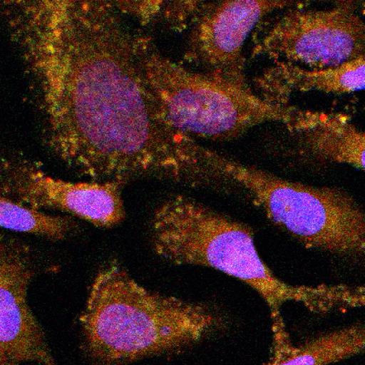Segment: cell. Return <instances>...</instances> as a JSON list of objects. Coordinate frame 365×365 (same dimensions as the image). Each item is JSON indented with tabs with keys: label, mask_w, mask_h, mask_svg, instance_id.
<instances>
[{
	"label": "cell",
	"mask_w": 365,
	"mask_h": 365,
	"mask_svg": "<svg viewBox=\"0 0 365 365\" xmlns=\"http://www.w3.org/2000/svg\"><path fill=\"white\" fill-rule=\"evenodd\" d=\"M260 96L284 103L292 94L322 93L346 94L365 90V58L326 70L312 71L275 63L257 81Z\"/></svg>",
	"instance_id": "10"
},
{
	"label": "cell",
	"mask_w": 365,
	"mask_h": 365,
	"mask_svg": "<svg viewBox=\"0 0 365 365\" xmlns=\"http://www.w3.org/2000/svg\"><path fill=\"white\" fill-rule=\"evenodd\" d=\"M21 245L2 239L0 246V365H57L41 326L28 302L34 270Z\"/></svg>",
	"instance_id": "9"
},
{
	"label": "cell",
	"mask_w": 365,
	"mask_h": 365,
	"mask_svg": "<svg viewBox=\"0 0 365 365\" xmlns=\"http://www.w3.org/2000/svg\"><path fill=\"white\" fill-rule=\"evenodd\" d=\"M222 325L214 309L150 291L116 262L96 274L81 316L87 353L99 365H127L177 353Z\"/></svg>",
	"instance_id": "2"
},
{
	"label": "cell",
	"mask_w": 365,
	"mask_h": 365,
	"mask_svg": "<svg viewBox=\"0 0 365 365\" xmlns=\"http://www.w3.org/2000/svg\"><path fill=\"white\" fill-rule=\"evenodd\" d=\"M202 174L204 181L240 188L274 225L309 249L365 256V212L346 192L289 180L208 148Z\"/></svg>",
	"instance_id": "5"
},
{
	"label": "cell",
	"mask_w": 365,
	"mask_h": 365,
	"mask_svg": "<svg viewBox=\"0 0 365 365\" xmlns=\"http://www.w3.org/2000/svg\"><path fill=\"white\" fill-rule=\"evenodd\" d=\"M364 354L365 324H357L273 351L267 365H330Z\"/></svg>",
	"instance_id": "12"
},
{
	"label": "cell",
	"mask_w": 365,
	"mask_h": 365,
	"mask_svg": "<svg viewBox=\"0 0 365 365\" xmlns=\"http://www.w3.org/2000/svg\"><path fill=\"white\" fill-rule=\"evenodd\" d=\"M152 245L162 259L178 265L205 267L245 283L268 304L274 315L287 302L319 311V287L282 282L257 251L251 227L185 195H175L156 208Z\"/></svg>",
	"instance_id": "4"
},
{
	"label": "cell",
	"mask_w": 365,
	"mask_h": 365,
	"mask_svg": "<svg viewBox=\"0 0 365 365\" xmlns=\"http://www.w3.org/2000/svg\"><path fill=\"white\" fill-rule=\"evenodd\" d=\"M141 48L146 81L160 112L171 128L188 138L230 141L267 123L296 133L314 117V110L272 102L249 86L182 66L145 34Z\"/></svg>",
	"instance_id": "3"
},
{
	"label": "cell",
	"mask_w": 365,
	"mask_h": 365,
	"mask_svg": "<svg viewBox=\"0 0 365 365\" xmlns=\"http://www.w3.org/2000/svg\"><path fill=\"white\" fill-rule=\"evenodd\" d=\"M122 187L110 181H66L21 163L3 166L2 195L38 210L63 212L101 228L125 220Z\"/></svg>",
	"instance_id": "8"
},
{
	"label": "cell",
	"mask_w": 365,
	"mask_h": 365,
	"mask_svg": "<svg viewBox=\"0 0 365 365\" xmlns=\"http://www.w3.org/2000/svg\"><path fill=\"white\" fill-rule=\"evenodd\" d=\"M253 55L319 71L365 58V21L351 3L331 9H292L257 38Z\"/></svg>",
	"instance_id": "6"
},
{
	"label": "cell",
	"mask_w": 365,
	"mask_h": 365,
	"mask_svg": "<svg viewBox=\"0 0 365 365\" xmlns=\"http://www.w3.org/2000/svg\"><path fill=\"white\" fill-rule=\"evenodd\" d=\"M1 226L17 232L35 235L45 239L61 241L73 230L75 223L70 217L55 216L1 197Z\"/></svg>",
	"instance_id": "13"
},
{
	"label": "cell",
	"mask_w": 365,
	"mask_h": 365,
	"mask_svg": "<svg viewBox=\"0 0 365 365\" xmlns=\"http://www.w3.org/2000/svg\"><path fill=\"white\" fill-rule=\"evenodd\" d=\"M298 4L272 0L212 3L200 9L189 35L187 56L202 71L247 86L244 46L267 16Z\"/></svg>",
	"instance_id": "7"
},
{
	"label": "cell",
	"mask_w": 365,
	"mask_h": 365,
	"mask_svg": "<svg viewBox=\"0 0 365 365\" xmlns=\"http://www.w3.org/2000/svg\"><path fill=\"white\" fill-rule=\"evenodd\" d=\"M1 5L52 154L93 181L192 180L197 141L160 112L143 70L142 34L120 2Z\"/></svg>",
	"instance_id": "1"
},
{
	"label": "cell",
	"mask_w": 365,
	"mask_h": 365,
	"mask_svg": "<svg viewBox=\"0 0 365 365\" xmlns=\"http://www.w3.org/2000/svg\"><path fill=\"white\" fill-rule=\"evenodd\" d=\"M296 133L314 158L365 173V132L345 114L316 110L312 122Z\"/></svg>",
	"instance_id": "11"
}]
</instances>
